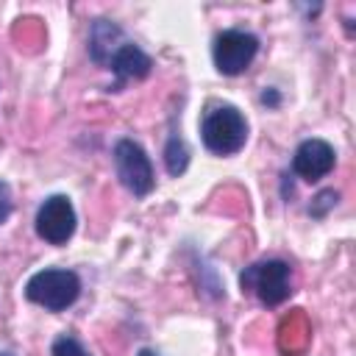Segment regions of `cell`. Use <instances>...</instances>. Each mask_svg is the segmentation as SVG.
<instances>
[{
    "label": "cell",
    "instance_id": "1",
    "mask_svg": "<svg viewBox=\"0 0 356 356\" xmlns=\"http://www.w3.org/2000/svg\"><path fill=\"white\" fill-rule=\"evenodd\" d=\"M81 295V281L72 270H39L25 284V298L44 306L47 312H64Z\"/></svg>",
    "mask_w": 356,
    "mask_h": 356
},
{
    "label": "cell",
    "instance_id": "2",
    "mask_svg": "<svg viewBox=\"0 0 356 356\" xmlns=\"http://www.w3.org/2000/svg\"><path fill=\"white\" fill-rule=\"evenodd\" d=\"M200 134H203V145L211 153L231 156V153L242 150V145L248 139V122L234 106H217L206 114Z\"/></svg>",
    "mask_w": 356,
    "mask_h": 356
},
{
    "label": "cell",
    "instance_id": "3",
    "mask_svg": "<svg viewBox=\"0 0 356 356\" xmlns=\"http://www.w3.org/2000/svg\"><path fill=\"white\" fill-rule=\"evenodd\" d=\"M239 281H242V289L256 295L264 306H278L292 292L289 264H284L278 259H267V261H256V264L245 267Z\"/></svg>",
    "mask_w": 356,
    "mask_h": 356
},
{
    "label": "cell",
    "instance_id": "4",
    "mask_svg": "<svg viewBox=\"0 0 356 356\" xmlns=\"http://www.w3.org/2000/svg\"><path fill=\"white\" fill-rule=\"evenodd\" d=\"M114 167H117L120 181L125 184V189H131L136 197H145L156 184L153 164H150L147 153L134 139H120L114 145Z\"/></svg>",
    "mask_w": 356,
    "mask_h": 356
},
{
    "label": "cell",
    "instance_id": "5",
    "mask_svg": "<svg viewBox=\"0 0 356 356\" xmlns=\"http://www.w3.org/2000/svg\"><path fill=\"white\" fill-rule=\"evenodd\" d=\"M259 50V39L248 31H222L214 39V67L222 75H239L250 67Z\"/></svg>",
    "mask_w": 356,
    "mask_h": 356
},
{
    "label": "cell",
    "instance_id": "6",
    "mask_svg": "<svg viewBox=\"0 0 356 356\" xmlns=\"http://www.w3.org/2000/svg\"><path fill=\"white\" fill-rule=\"evenodd\" d=\"M75 231V209L70 197L53 195L36 211V234L50 245H64Z\"/></svg>",
    "mask_w": 356,
    "mask_h": 356
},
{
    "label": "cell",
    "instance_id": "7",
    "mask_svg": "<svg viewBox=\"0 0 356 356\" xmlns=\"http://www.w3.org/2000/svg\"><path fill=\"white\" fill-rule=\"evenodd\" d=\"M337 164V153L328 142L323 139H306L298 145L295 159H292V170L303 178V181H320L323 175H328Z\"/></svg>",
    "mask_w": 356,
    "mask_h": 356
},
{
    "label": "cell",
    "instance_id": "8",
    "mask_svg": "<svg viewBox=\"0 0 356 356\" xmlns=\"http://www.w3.org/2000/svg\"><path fill=\"white\" fill-rule=\"evenodd\" d=\"M106 67H111V70L125 81V78H145V75L150 72L153 61H150V56H147V53H142L136 44L122 42V44L111 53V58H108V64H106Z\"/></svg>",
    "mask_w": 356,
    "mask_h": 356
},
{
    "label": "cell",
    "instance_id": "9",
    "mask_svg": "<svg viewBox=\"0 0 356 356\" xmlns=\"http://www.w3.org/2000/svg\"><path fill=\"white\" fill-rule=\"evenodd\" d=\"M114 39H120V28H117V25H111V22H106V19L95 22L92 36H89V50H92V58H95L97 64H108L111 53L122 44V42L114 44Z\"/></svg>",
    "mask_w": 356,
    "mask_h": 356
},
{
    "label": "cell",
    "instance_id": "10",
    "mask_svg": "<svg viewBox=\"0 0 356 356\" xmlns=\"http://www.w3.org/2000/svg\"><path fill=\"white\" fill-rule=\"evenodd\" d=\"M164 164H167V172L170 175H181L189 164V150L184 145L181 136H170L167 147H164Z\"/></svg>",
    "mask_w": 356,
    "mask_h": 356
},
{
    "label": "cell",
    "instance_id": "11",
    "mask_svg": "<svg viewBox=\"0 0 356 356\" xmlns=\"http://www.w3.org/2000/svg\"><path fill=\"white\" fill-rule=\"evenodd\" d=\"M53 356H89V353L83 350V345H81L78 339H72V337H58V339L53 342Z\"/></svg>",
    "mask_w": 356,
    "mask_h": 356
},
{
    "label": "cell",
    "instance_id": "12",
    "mask_svg": "<svg viewBox=\"0 0 356 356\" xmlns=\"http://www.w3.org/2000/svg\"><path fill=\"white\" fill-rule=\"evenodd\" d=\"M11 214V189L6 181H0V222H6Z\"/></svg>",
    "mask_w": 356,
    "mask_h": 356
},
{
    "label": "cell",
    "instance_id": "13",
    "mask_svg": "<svg viewBox=\"0 0 356 356\" xmlns=\"http://www.w3.org/2000/svg\"><path fill=\"white\" fill-rule=\"evenodd\" d=\"M139 356H156L153 350H139Z\"/></svg>",
    "mask_w": 356,
    "mask_h": 356
},
{
    "label": "cell",
    "instance_id": "14",
    "mask_svg": "<svg viewBox=\"0 0 356 356\" xmlns=\"http://www.w3.org/2000/svg\"><path fill=\"white\" fill-rule=\"evenodd\" d=\"M0 356H11V353H0Z\"/></svg>",
    "mask_w": 356,
    "mask_h": 356
}]
</instances>
